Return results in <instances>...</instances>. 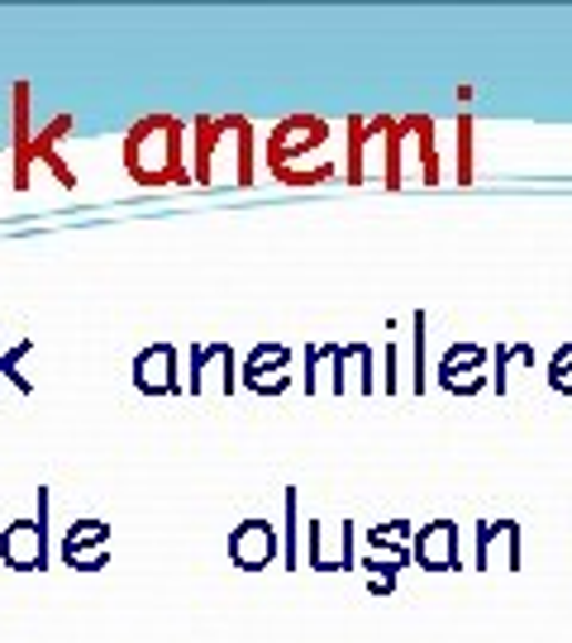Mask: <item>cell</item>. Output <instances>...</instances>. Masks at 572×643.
<instances>
[{"label":"cell","instance_id":"11","mask_svg":"<svg viewBox=\"0 0 572 643\" xmlns=\"http://www.w3.org/2000/svg\"><path fill=\"white\" fill-rule=\"evenodd\" d=\"M29 353H34V339H20V344H14L10 353H0V377H10L14 386H20V391L29 396V391H34V381H29L24 372H20V363L29 358Z\"/></svg>","mask_w":572,"mask_h":643},{"label":"cell","instance_id":"14","mask_svg":"<svg viewBox=\"0 0 572 643\" xmlns=\"http://www.w3.org/2000/svg\"><path fill=\"white\" fill-rule=\"evenodd\" d=\"M410 353H416V367H410V386L425 391V310L410 319Z\"/></svg>","mask_w":572,"mask_h":643},{"label":"cell","instance_id":"9","mask_svg":"<svg viewBox=\"0 0 572 643\" xmlns=\"http://www.w3.org/2000/svg\"><path fill=\"white\" fill-rule=\"evenodd\" d=\"M286 363H292V348L286 344H258L238 372H244V386H253L258 396H282L286 391Z\"/></svg>","mask_w":572,"mask_h":643},{"label":"cell","instance_id":"10","mask_svg":"<svg viewBox=\"0 0 572 643\" xmlns=\"http://www.w3.org/2000/svg\"><path fill=\"white\" fill-rule=\"evenodd\" d=\"M487 367V348H477V344H463V348H449L443 353V363H439V381L449 386V391H458V372H472V377H487L482 372Z\"/></svg>","mask_w":572,"mask_h":643},{"label":"cell","instance_id":"1","mask_svg":"<svg viewBox=\"0 0 572 643\" xmlns=\"http://www.w3.org/2000/svg\"><path fill=\"white\" fill-rule=\"evenodd\" d=\"M124 167L139 186H191L196 172L186 167V120L143 115L124 134Z\"/></svg>","mask_w":572,"mask_h":643},{"label":"cell","instance_id":"2","mask_svg":"<svg viewBox=\"0 0 572 643\" xmlns=\"http://www.w3.org/2000/svg\"><path fill=\"white\" fill-rule=\"evenodd\" d=\"M0 562L14 572H43L48 562V487H39V520H14L0 529Z\"/></svg>","mask_w":572,"mask_h":643},{"label":"cell","instance_id":"6","mask_svg":"<svg viewBox=\"0 0 572 643\" xmlns=\"http://www.w3.org/2000/svg\"><path fill=\"white\" fill-rule=\"evenodd\" d=\"M329 139V124L315 120V115H292L286 124H277V134L267 139V167H286L292 153H315L320 143Z\"/></svg>","mask_w":572,"mask_h":643},{"label":"cell","instance_id":"8","mask_svg":"<svg viewBox=\"0 0 572 643\" xmlns=\"http://www.w3.org/2000/svg\"><path fill=\"white\" fill-rule=\"evenodd\" d=\"M410 558H416L425 572H449V568H458V524L453 520L425 524L420 534L410 539Z\"/></svg>","mask_w":572,"mask_h":643},{"label":"cell","instance_id":"5","mask_svg":"<svg viewBox=\"0 0 572 643\" xmlns=\"http://www.w3.org/2000/svg\"><path fill=\"white\" fill-rule=\"evenodd\" d=\"M62 562L72 572H101L110 562V524L105 520H76L62 534Z\"/></svg>","mask_w":572,"mask_h":643},{"label":"cell","instance_id":"3","mask_svg":"<svg viewBox=\"0 0 572 643\" xmlns=\"http://www.w3.org/2000/svg\"><path fill=\"white\" fill-rule=\"evenodd\" d=\"M68 134H72V115H58L53 124L39 129V134L29 139V149L14 153V191H24V186H29V176H34V163H43L48 172H53V176H58V186H68V191L76 186V172L58 157V143L68 139Z\"/></svg>","mask_w":572,"mask_h":643},{"label":"cell","instance_id":"12","mask_svg":"<svg viewBox=\"0 0 572 643\" xmlns=\"http://www.w3.org/2000/svg\"><path fill=\"white\" fill-rule=\"evenodd\" d=\"M282 568H300V520H296V487L286 491V543H282Z\"/></svg>","mask_w":572,"mask_h":643},{"label":"cell","instance_id":"7","mask_svg":"<svg viewBox=\"0 0 572 643\" xmlns=\"http://www.w3.org/2000/svg\"><path fill=\"white\" fill-rule=\"evenodd\" d=\"M282 558V543H277V529L267 520H244L229 534V562L244 572H263L267 562Z\"/></svg>","mask_w":572,"mask_h":643},{"label":"cell","instance_id":"4","mask_svg":"<svg viewBox=\"0 0 572 643\" xmlns=\"http://www.w3.org/2000/svg\"><path fill=\"white\" fill-rule=\"evenodd\" d=\"M134 386L143 396H182L186 381L177 372V348L172 344H153L134 353Z\"/></svg>","mask_w":572,"mask_h":643},{"label":"cell","instance_id":"13","mask_svg":"<svg viewBox=\"0 0 572 643\" xmlns=\"http://www.w3.org/2000/svg\"><path fill=\"white\" fill-rule=\"evenodd\" d=\"M229 353V344H196L191 348V396H201L205 391V363H219Z\"/></svg>","mask_w":572,"mask_h":643}]
</instances>
